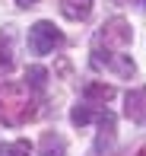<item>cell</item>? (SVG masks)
I'll return each instance as SVG.
<instances>
[{"instance_id": "7", "label": "cell", "mask_w": 146, "mask_h": 156, "mask_svg": "<svg viewBox=\"0 0 146 156\" xmlns=\"http://www.w3.org/2000/svg\"><path fill=\"white\" fill-rule=\"evenodd\" d=\"M92 118H102V108H92V105H76V108L70 112V121L76 124V127H83V124H89Z\"/></svg>"}, {"instance_id": "5", "label": "cell", "mask_w": 146, "mask_h": 156, "mask_svg": "<svg viewBox=\"0 0 146 156\" xmlns=\"http://www.w3.org/2000/svg\"><path fill=\"white\" fill-rule=\"evenodd\" d=\"M60 10H64L67 19L80 23V19H86L92 13V0H60Z\"/></svg>"}, {"instance_id": "14", "label": "cell", "mask_w": 146, "mask_h": 156, "mask_svg": "<svg viewBox=\"0 0 146 156\" xmlns=\"http://www.w3.org/2000/svg\"><path fill=\"white\" fill-rule=\"evenodd\" d=\"M143 6H146V0H143Z\"/></svg>"}, {"instance_id": "3", "label": "cell", "mask_w": 146, "mask_h": 156, "mask_svg": "<svg viewBox=\"0 0 146 156\" xmlns=\"http://www.w3.org/2000/svg\"><path fill=\"white\" fill-rule=\"evenodd\" d=\"M64 45V35L54 23H48V19H38L35 26L29 29V51L32 54H51L54 48Z\"/></svg>"}, {"instance_id": "1", "label": "cell", "mask_w": 146, "mask_h": 156, "mask_svg": "<svg viewBox=\"0 0 146 156\" xmlns=\"http://www.w3.org/2000/svg\"><path fill=\"white\" fill-rule=\"evenodd\" d=\"M29 118H35V99H32L29 86L3 80L0 83V124L19 127Z\"/></svg>"}, {"instance_id": "10", "label": "cell", "mask_w": 146, "mask_h": 156, "mask_svg": "<svg viewBox=\"0 0 146 156\" xmlns=\"http://www.w3.org/2000/svg\"><path fill=\"white\" fill-rule=\"evenodd\" d=\"M0 156H32V144L29 140H13L0 150Z\"/></svg>"}, {"instance_id": "9", "label": "cell", "mask_w": 146, "mask_h": 156, "mask_svg": "<svg viewBox=\"0 0 146 156\" xmlns=\"http://www.w3.org/2000/svg\"><path fill=\"white\" fill-rule=\"evenodd\" d=\"M45 83H48V70L45 67H29V70H25V86L41 89Z\"/></svg>"}, {"instance_id": "4", "label": "cell", "mask_w": 146, "mask_h": 156, "mask_svg": "<svg viewBox=\"0 0 146 156\" xmlns=\"http://www.w3.org/2000/svg\"><path fill=\"white\" fill-rule=\"evenodd\" d=\"M124 112H127L130 121L146 124V89H134V93H127V105H124Z\"/></svg>"}, {"instance_id": "2", "label": "cell", "mask_w": 146, "mask_h": 156, "mask_svg": "<svg viewBox=\"0 0 146 156\" xmlns=\"http://www.w3.org/2000/svg\"><path fill=\"white\" fill-rule=\"evenodd\" d=\"M130 41H134V29H130L124 19H108L105 26L99 29V35H95V48L105 45V51H127Z\"/></svg>"}, {"instance_id": "6", "label": "cell", "mask_w": 146, "mask_h": 156, "mask_svg": "<svg viewBox=\"0 0 146 156\" xmlns=\"http://www.w3.org/2000/svg\"><path fill=\"white\" fill-rule=\"evenodd\" d=\"M108 99H114V86H105V83H89L86 86V102H102L105 105Z\"/></svg>"}, {"instance_id": "13", "label": "cell", "mask_w": 146, "mask_h": 156, "mask_svg": "<svg viewBox=\"0 0 146 156\" xmlns=\"http://www.w3.org/2000/svg\"><path fill=\"white\" fill-rule=\"evenodd\" d=\"M140 156H146V147H143V150H140Z\"/></svg>"}, {"instance_id": "8", "label": "cell", "mask_w": 146, "mask_h": 156, "mask_svg": "<svg viewBox=\"0 0 146 156\" xmlns=\"http://www.w3.org/2000/svg\"><path fill=\"white\" fill-rule=\"evenodd\" d=\"M41 156H64V140L54 137V134H45V140H41Z\"/></svg>"}, {"instance_id": "11", "label": "cell", "mask_w": 146, "mask_h": 156, "mask_svg": "<svg viewBox=\"0 0 146 156\" xmlns=\"http://www.w3.org/2000/svg\"><path fill=\"white\" fill-rule=\"evenodd\" d=\"M16 3H19V6H35L38 0H16Z\"/></svg>"}, {"instance_id": "12", "label": "cell", "mask_w": 146, "mask_h": 156, "mask_svg": "<svg viewBox=\"0 0 146 156\" xmlns=\"http://www.w3.org/2000/svg\"><path fill=\"white\" fill-rule=\"evenodd\" d=\"M114 3H130V0H114Z\"/></svg>"}]
</instances>
